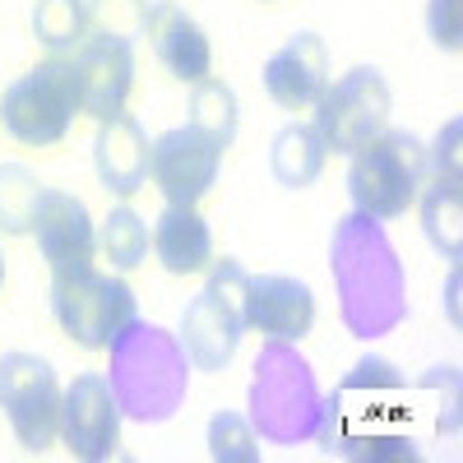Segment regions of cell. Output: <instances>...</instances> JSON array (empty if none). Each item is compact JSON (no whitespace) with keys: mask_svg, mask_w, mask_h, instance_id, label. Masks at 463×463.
Wrapping results in <instances>:
<instances>
[{"mask_svg":"<svg viewBox=\"0 0 463 463\" xmlns=\"http://www.w3.org/2000/svg\"><path fill=\"white\" fill-rule=\"evenodd\" d=\"M427 384V375L408 384L384 357H362L325 399L316 431L320 449L357 463L421 458V436L458 431V394L431 399V408H421Z\"/></svg>","mask_w":463,"mask_h":463,"instance_id":"obj_1","label":"cell"},{"mask_svg":"<svg viewBox=\"0 0 463 463\" xmlns=\"http://www.w3.org/2000/svg\"><path fill=\"white\" fill-rule=\"evenodd\" d=\"M329 274L338 288L343 325L353 338L375 343L408 320V279H403V264H399L390 237H384L380 218L347 213L334 227Z\"/></svg>","mask_w":463,"mask_h":463,"instance_id":"obj_2","label":"cell"},{"mask_svg":"<svg viewBox=\"0 0 463 463\" xmlns=\"http://www.w3.org/2000/svg\"><path fill=\"white\" fill-rule=\"evenodd\" d=\"M111 394L126 417L135 421H167L185 403V380H190V357L176 334L163 325L130 320L111 338Z\"/></svg>","mask_w":463,"mask_h":463,"instance_id":"obj_3","label":"cell"},{"mask_svg":"<svg viewBox=\"0 0 463 463\" xmlns=\"http://www.w3.org/2000/svg\"><path fill=\"white\" fill-rule=\"evenodd\" d=\"M320 384L316 371L292 343L269 338L255 357V375H250V427L260 440L274 445H301L316 440L320 431Z\"/></svg>","mask_w":463,"mask_h":463,"instance_id":"obj_4","label":"cell"},{"mask_svg":"<svg viewBox=\"0 0 463 463\" xmlns=\"http://www.w3.org/2000/svg\"><path fill=\"white\" fill-rule=\"evenodd\" d=\"M347 195L353 209L366 218H399L408 213V204H417L421 176H427V148L408 130H380L375 139H366L357 153H347Z\"/></svg>","mask_w":463,"mask_h":463,"instance_id":"obj_5","label":"cell"},{"mask_svg":"<svg viewBox=\"0 0 463 463\" xmlns=\"http://www.w3.org/2000/svg\"><path fill=\"white\" fill-rule=\"evenodd\" d=\"M246 269L237 260H209L204 292L181 316V347L200 371H222L246 334Z\"/></svg>","mask_w":463,"mask_h":463,"instance_id":"obj_6","label":"cell"},{"mask_svg":"<svg viewBox=\"0 0 463 463\" xmlns=\"http://www.w3.org/2000/svg\"><path fill=\"white\" fill-rule=\"evenodd\" d=\"M52 316L56 325L89 353H107L111 338L130 320H139V306L126 279L102 274V269H74V274H52Z\"/></svg>","mask_w":463,"mask_h":463,"instance_id":"obj_7","label":"cell"},{"mask_svg":"<svg viewBox=\"0 0 463 463\" xmlns=\"http://www.w3.org/2000/svg\"><path fill=\"white\" fill-rule=\"evenodd\" d=\"M74 111H80V84H74V61H65V56L33 65L0 98V121L28 148L61 144Z\"/></svg>","mask_w":463,"mask_h":463,"instance_id":"obj_8","label":"cell"},{"mask_svg":"<svg viewBox=\"0 0 463 463\" xmlns=\"http://www.w3.org/2000/svg\"><path fill=\"white\" fill-rule=\"evenodd\" d=\"M384 121H390V84L375 65H357L343 80L325 84L311 130L320 135L325 153H357L384 130Z\"/></svg>","mask_w":463,"mask_h":463,"instance_id":"obj_9","label":"cell"},{"mask_svg":"<svg viewBox=\"0 0 463 463\" xmlns=\"http://www.w3.org/2000/svg\"><path fill=\"white\" fill-rule=\"evenodd\" d=\"M61 380L56 371L33 353L0 357V408L10 417V431L28 454L52 449L61 436Z\"/></svg>","mask_w":463,"mask_h":463,"instance_id":"obj_10","label":"cell"},{"mask_svg":"<svg viewBox=\"0 0 463 463\" xmlns=\"http://www.w3.org/2000/svg\"><path fill=\"white\" fill-rule=\"evenodd\" d=\"M218 163H222V148L195 126L163 130L148 144V181L176 209H195L209 195L218 181Z\"/></svg>","mask_w":463,"mask_h":463,"instance_id":"obj_11","label":"cell"},{"mask_svg":"<svg viewBox=\"0 0 463 463\" xmlns=\"http://www.w3.org/2000/svg\"><path fill=\"white\" fill-rule=\"evenodd\" d=\"M61 440L74 458L102 463L121 445V403L107 375H74L61 394Z\"/></svg>","mask_w":463,"mask_h":463,"instance_id":"obj_12","label":"cell"},{"mask_svg":"<svg viewBox=\"0 0 463 463\" xmlns=\"http://www.w3.org/2000/svg\"><path fill=\"white\" fill-rule=\"evenodd\" d=\"M74 84H80V111L93 121L121 116L135 89V47L121 37H84V47L74 52Z\"/></svg>","mask_w":463,"mask_h":463,"instance_id":"obj_13","label":"cell"},{"mask_svg":"<svg viewBox=\"0 0 463 463\" xmlns=\"http://www.w3.org/2000/svg\"><path fill=\"white\" fill-rule=\"evenodd\" d=\"M33 237L37 250L52 264V274H74V269H89L98 255V232L89 218V204L65 195V190H43L33 209Z\"/></svg>","mask_w":463,"mask_h":463,"instance_id":"obj_14","label":"cell"},{"mask_svg":"<svg viewBox=\"0 0 463 463\" xmlns=\"http://www.w3.org/2000/svg\"><path fill=\"white\" fill-rule=\"evenodd\" d=\"M316 325V297L292 274H260L246 279V329H260L264 338L301 343Z\"/></svg>","mask_w":463,"mask_h":463,"instance_id":"obj_15","label":"cell"},{"mask_svg":"<svg viewBox=\"0 0 463 463\" xmlns=\"http://www.w3.org/2000/svg\"><path fill=\"white\" fill-rule=\"evenodd\" d=\"M329 84V47L320 33H292L288 43L264 61V89L279 107L301 111V107H316V98Z\"/></svg>","mask_w":463,"mask_h":463,"instance_id":"obj_16","label":"cell"},{"mask_svg":"<svg viewBox=\"0 0 463 463\" xmlns=\"http://www.w3.org/2000/svg\"><path fill=\"white\" fill-rule=\"evenodd\" d=\"M148 43L153 52H158L163 70L172 74V80L181 84H200L213 74V47H209V33L190 19L181 5H172V0H158V5L148 10Z\"/></svg>","mask_w":463,"mask_h":463,"instance_id":"obj_17","label":"cell"},{"mask_svg":"<svg viewBox=\"0 0 463 463\" xmlns=\"http://www.w3.org/2000/svg\"><path fill=\"white\" fill-rule=\"evenodd\" d=\"M93 167H98V181L121 200H130L135 190H144V181H148V135L130 111L98 121Z\"/></svg>","mask_w":463,"mask_h":463,"instance_id":"obj_18","label":"cell"},{"mask_svg":"<svg viewBox=\"0 0 463 463\" xmlns=\"http://www.w3.org/2000/svg\"><path fill=\"white\" fill-rule=\"evenodd\" d=\"M153 250H158V264L167 269V274H176V279L200 274V269H209V260H213V232L195 209L167 204L158 213V222H153Z\"/></svg>","mask_w":463,"mask_h":463,"instance_id":"obj_19","label":"cell"},{"mask_svg":"<svg viewBox=\"0 0 463 463\" xmlns=\"http://www.w3.org/2000/svg\"><path fill=\"white\" fill-rule=\"evenodd\" d=\"M325 167V144L311 126H283L274 135V148H269V172H274L279 185L288 190H306Z\"/></svg>","mask_w":463,"mask_h":463,"instance_id":"obj_20","label":"cell"},{"mask_svg":"<svg viewBox=\"0 0 463 463\" xmlns=\"http://www.w3.org/2000/svg\"><path fill=\"white\" fill-rule=\"evenodd\" d=\"M421 195V227H427L431 246L445 260L463 255V190L454 176H436V185L417 190Z\"/></svg>","mask_w":463,"mask_h":463,"instance_id":"obj_21","label":"cell"},{"mask_svg":"<svg viewBox=\"0 0 463 463\" xmlns=\"http://www.w3.org/2000/svg\"><path fill=\"white\" fill-rule=\"evenodd\" d=\"M33 37L52 56L80 52L89 37V5L84 0H37L33 5Z\"/></svg>","mask_w":463,"mask_h":463,"instance_id":"obj_22","label":"cell"},{"mask_svg":"<svg viewBox=\"0 0 463 463\" xmlns=\"http://www.w3.org/2000/svg\"><path fill=\"white\" fill-rule=\"evenodd\" d=\"M200 135H209L222 153L232 148V139H237V93H232V84L222 80H200L195 93H190V121Z\"/></svg>","mask_w":463,"mask_h":463,"instance_id":"obj_23","label":"cell"},{"mask_svg":"<svg viewBox=\"0 0 463 463\" xmlns=\"http://www.w3.org/2000/svg\"><path fill=\"white\" fill-rule=\"evenodd\" d=\"M98 250L107 255V264L116 274H130V269H139L144 255H148V222L126 204L111 209L102 218V232H98Z\"/></svg>","mask_w":463,"mask_h":463,"instance_id":"obj_24","label":"cell"},{"mask_svg":"<svg viewBox=\"0 0 463 463\" xmlns=\"http://www.w3.org/2000/svg\"><path fill=\"white\" fill-rule=\"evenodd\" d=\"M43 185L24 163H0V232H28Z\"/></svg>","mask_w":463,"mask_h":463,"instance_id":"obj_25","label":"cell"},{"mask_svg":"<svg viewBox=\"0 0 463 463\" xmlns=\"http://www.w3.org/2000/svg\"><path fill=\"white\" fill-rule=\"evenodd\" d=\"M209 458L213 463H260V436L250 427V417L213 412L209 417Z\"/></svg>","mask_w":463,"mask_h":463,"instance_id":"obj_26","label":"cell"},{"mask_svg":"<svg viewBox=\"0 0 463 463\" xmlns=\"http://www.w3.org/2000/svg\"><path fill=\"white\" fill-rule=\"evenodd\" d=\"M89 5V28L102 37H121V43H135L144 37L148 24V0H84Z\"/></svg>","mask_w":463,"mask_h":463,"instance_id":"obj_27","label":"cell"},{"mask_svg":"<svg viewBox=\"0 0 463 463\" xmlns=\"http://www.w3.org/2000/svg\"><path fill=\"white\" fill-rule=\"evenodd\" d=\"M427 33L440 52L463 47V0H431L427 5Z\"/></svg>","mask_w":463,"mask_h":463,"instance_id":"obj_28","label":"cell"},{"mask_svg":"<svg viewBox=\"0 0 463 463\" xmlns=\"http://www.w3.org/2000/svg\"><path fill=\"white\" fill-rule=\"evenodd\" d=\"M458 135H463V121H458V116L440 126L436 148L427 153V167H436V176H454V181L463 176V172H458Z\"/></svg>","mask_w":463,"mask_h":463,"instance_id":"obj_29","label":"cell"},{"mask_svg":"<svg viewBox=\"0 0 463 463\" xmlns=\"http://www.w3.org/2000/svg\"><path fill=\"white\" fill-rule=\"evenodd\" d=\"M0 288H5V255H0Z\"/></svg>","mask_w":463,"mask_h":463,"instance_id":"obj_30","label":"cell"}]
</instances>
